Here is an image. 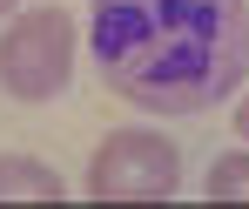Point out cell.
I'll use <instances>...</instances> for the list:
<instances>
[{
	"label": "cell",
	"instance_id": "cell-6",
	"mask_svg": "<svg viewBox=\"0 0 249 209\" xmlns=\"http://www.w3.org/2000/svg\"><path fill=\"white\" fill-rule=\"evenodd\" d=\"M236 135H243V142H249V95H243V101H236Z\"/></svg>",
	"mask_w": 249,
	"mask_h": 209
},
{
	"label": "cell",
	"instance_id": "cell-7",
	"mask_svg": "<svg viewBox=\"0 0 249 209\" xmlns=\"http://www.w3.org/2000/svg\"><path fill=\"white\" fill-rule=\"evenodd\" d=\"M0 14H14V0H0Z\"/></svg>",
	"mask_w": 249,
	"mask_h": 209
},
{
	"label": "cell",
	"instance_id": "cell-1",
	"mask_svg": "<svg viewBox=\"0 0 249 209\" xmlns=\"http://www.w3.org/2000/svg\"><path fill=\"white\" fill-rule=\"evenodd\" d=\"M88 54L142 115H209L249 81V0H88Z\"/></svg>",
	"mask_w": 249,
	"mask_h": 209
},
{
	"label": "cell",
	"instance_id": "cell-2",
	"mask_svg": "<svg viewBox=\"0 0 249 209\" xmlns=\"http://www.w3.org/2000/svg\"><path fill=\"white\" fill-rule=\"evenodd\" d=\"M94 203H168L182 196V149L162 128H108L81 182Z\"/></svg>",
	"mask_w": 249,
	"mask_h": 209
},
{
	"label": "cell",
	"instance_id": "cell-3",
	"mask_svg": "<svg viewBox=\"0 0 249 209\" xmlns=\"http://www.w3.org/2000/svg\"><path fill=\"white\" fill-rule=\"evenodd\" d=\"M74 81V20L68 7H27L0 27V88L14 101H54Z\"/></svg>",
	"mask_w": 249,
	"mask_h": 209
},
{
	"label": "cell",
	"instance_id": "cell-4",
	"mask_svg": "<svg viewBox=\"0 0 249 209\" xmlns=\"http://www.w3.org/2000/svg\"><path fill=\"white\" fill-rule=\"evenodd\" d=\"M68 182L41 155H0V203H61Z\"/></svg>",
	"mask_w": 249,
	"mask_h": 209
},
{
	"label": "cell",
	"instance_id": "cell-5",
	"mask_svg": "<svg viewBox=\"0 0 249 209\" xmlns=\"http://www.w3.org/2000/svg\"><path fill=\"white\" fill-rule=\"evenodd\" d=\"M202 196L209 203H249V149H222L202 175Z\"/></svg>",
	"mask_w": 249,
	"mask_h": 209
}]
</instances>
